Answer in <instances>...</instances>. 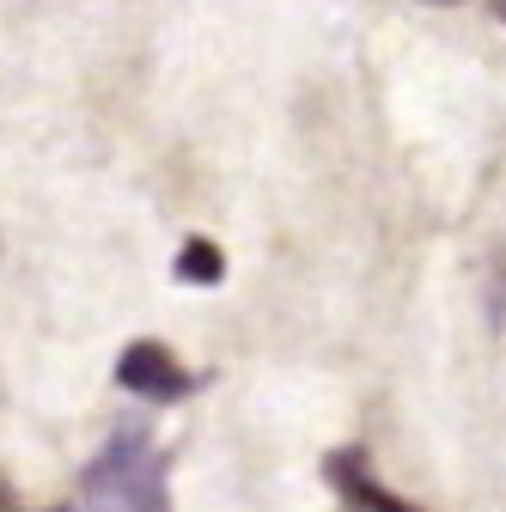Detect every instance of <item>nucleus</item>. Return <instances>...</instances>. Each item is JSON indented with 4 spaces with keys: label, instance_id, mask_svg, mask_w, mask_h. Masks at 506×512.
I'll return each instance as SVG.
<instances>
[{
    "label": "nucleus",
    "instance_id": "1",
    "mask_svg": "<svg viewBox=\"0 0 506 512\" xmlns=\"http://www.w3.org/2000/svg\"><path fill=\"white\" fill-rule=\"evenodd\" d=\"M86 512H171L165 494V458L153 452V439L141 427H122L104 439V452L80 476Z\"/></svg>",
    "mask_w": 506,
    "mask_h": 512
},
{
    "label": "nucleus",
    "instance_id": "2",
    "mask_svg": "<svg viewBox=\"0 0 506 512\" xmlns=\"http://www.w3.org/2000/svg\"><path fill=\"white\" fill-rule=\"evenodd\" d=\"M116 384L135 391V397H147V403H177V397L196 391V378H189L171 360V348H159V342H135L129 354H122L116 360Z\"/></svg>",
    "mask_w": 506,
    "mask_h": 512
},
{
    "label": "nucleus",
    "instance_id": "3",
    "mask_svg": "<svg viewBox=\"0 0 506 512\" xmlns=\"http://www.w3.org/2000/svg\"><path fill=\"white\" fill-rule=\"evenodd\" d=\"M330 476H336V482H342V494H348V500H360L366 512H409L403 500H391L385 488H378V482L366 476V464H360L354 452H342V458L330 464Z\"/></svg>",
    "mask_w": 506,
    "mask_h": 512
},
{
    "label": "nucleus",
    "instance_id": "4",
    "mask_svg": "<svg viewBox=\"0 0 506 512\" xmlns=\"http://www.w3.org/2000/svg\"><path fill=\"white\" fill-rule=\"evenodd\" d=\"M177 275H183V281H220V275H226V263H220V250H214V244L189 238V244H183V263H177Z\"/></svg>",
    "mask_w": 506,
    "mask_h": 512
},
{
    "label": "nucleus",
    "instance_id": "5",
    "mask_svg": "<svg viewBox=\"0 0 506 512\" xmlns=\"http://www.w3.org/2000/svg\"><path fill=\"white\" fill-rule=\"evenodd\" d=\"M494 13H500V19H506V0H494Z\"/></svg>",
    "mask_w": 506,
    "mask_h": 512
}]
</instances>
